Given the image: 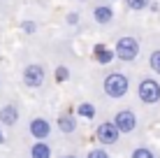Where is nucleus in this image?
<instances>
[{"mask_svg":"<svg viewBox=\"0 0 160 158\" xmlns=\"http://www.w3.org/2000/svg\"><path fill=\"white\" fill-rule=\"evenodd\" d=\"M102 91H104V95L114 98V100H121V98H125L128 91H130V77L125 72H121V70H114V72L104 74Z\"/></svg>","mask_w":160,"mask_h":158,"instance_id":"f257e3e1","label":"nucleus"},{"mask_svg":"<svg viewBox=\"0 0 160 158\" xmlns=\"http://www.w3.org/2000/svg\"><path fill=\"white\" fill-rule=\"evenodd\" d=\"M139 40L137 37H132V35H123V37H118L116 40V47H114V56L118 58V61H123V63H132V61H137V56H139Z\"/></svg>","mask_w":160,"mask_h":158,"instance_id":"f03ea898","label":"nucleus"},{"mask_svg":"<svg viewBox=\"0 0 160 158\" xmlns=\"http://www.w3.org/2000/svg\"><path fill=\"white\" fill-rule=\"evenodd\" d=\"M137 98L144 105H158L160 102V81L153 77H144L137 86Z\"/></svg>","mask_w":160,"mask_h":158,"instance_id":"7ed1b4c3","label":"nucleus"},{"mask_svg":"<svg viewBox=\"0 0 160 158\" xmlns=\"http://www.w3.org/2000/svg\"><path fill=\"white\" fill-rule=\"evenodd\" d=\"M114 123H116L118 133L121 135H130L137 130V114L135 110H130V107H123V110H118L114 114Z\"/></svg>","mask_w":160,"mask_h":158,"instance_id":"20e7f679","label":"nucleus"},{"mask_svg":"<svg viewBox=\"0 0 160 158\" xmlns=\"http://www.w3.org/2000/svg\"><path fill=\"white\" fill-rule=\"evenodd\" d=\"M118 137H121V133H118V128H116V123H114V121H102V123H98V128H95V140H98L102 146H114V144L118 142Z\"/></svg>","mask_w":160,"mask_h":158,"instance_id":"39448f33","label":"nucleus"},{"mask_svg":"<svg viewBox=\"0 0 160 158\" xmlns=\"http://www.w3.org/2000/svg\"><path fill=\"white\" fill-rule=\"evenodd\" d=\"M28 133L35 137V142H47V137L53 133V128H51V123H49V119L32 116L30 123H28Z\"/></svg>","mask_w":160,"mask_h":158,"instance_id":"423d86ee","label":"nucleus"},{"mask_svg":"<svg viewBox=\"0 0 160 158\" xmlns=\"http://www.w3.org/2000/svg\"><path fill=\"white\" fill-rule=\"evenodd\" d=\"M44 79H47V72H44V68L40 63H30L23 68V84L28 89H40L44 84Z\"/></svg>","mask_w":160,"mask_h":158,"instance_id":"0eeeda50","label":"nucleus"},{"mask_svg":"<svg viewBox=\"0 0 160 158\" xmlns=\"http://www.w3.org/2000/svg\"><path fill=\"white\" fill-rule=\"evenodd\" d=\"M0 123L7 128H12L19 123V107L16 105H2L0 107Z\"/></svg>","mask_w":160,"mask_h":158,"instance_id":"6e6552de","label":"nucleus"},{"mask_svg":"<svg viewBox=\"0 0 160 158\" xmlns=\"http://www.w3.org/2000/svg\"><path fill=\"white\" fill-rule=\"evenodd\" d=\"M56 126H58L60 133H65V135L74 133V130H77V119H74V114H72V112H60Z\"/></svg>","mask_w":160,"mask_h":158,"instance_id":"1a4fd4ad","label":"nucleus"},{"mask_svg":"<svg viewBox=\"0 0 160 158\" xmlns=\"http://www.w3.org/2000/svg\"><path fill=\"white\" fill-rule=\"evenodd\" d=\"M93 19H95V23H100V26L112 23V19H114L112 5H95V7H93Z\"/></svg>","mask_w":160,"mask_h":158,"instance_id":"9d476101","label":"nucleus"},{"mask_svg":"<svg viewBox=\"0 0 160 158\" xmlns=\"http://www.w3.org/2000/svg\"><path fill=\"white\" fill-rule=\"evenodd\" d=\"M30 158H51V146L47 142H35L30 146Z\"/></svg>","mask_w":160,"mask_h":158,"instance_id":"9b49d317","label":"nucleus"},{"mask_svg":"<svg viewBox=\"0 0 160 158\" xmlns=\"http://www.w3.org/2000/svg\"><path fill=\"white\" fill-rule=\"evenodd\" d=\"M130 158H156V154H153V149H151V146L139 144V146H135V149H132Z\"/></svg>","mask_w":160,"mask_h":158,"instance_id":"f8f14e48","label":"nucleus"},{"mask_svg":"<svg viewBox=\"0 0 160 158\" xmlns=\"http://www.w3.org/2000/svg\"><path fill=\"white\" fill-rule=\"evenodd\" d=\"M77 114H79L81 119H93V116H95V105H91V102H81V105L77 107Z\"/></svg>","mask_w":160,"mask_h":158,"instance_id":"ddd939ff","label":"nucleus"},{"mask_svg":"<svg viewBox=\"0 0 160 158\" xmlns=\"http://www.w3.org/2000/svg\"><path fill=\"white\" fill-rule=\"evenodd\" d=\"M125 7L132 9V12H144V9L151 5V0H123Z\"/></svg>","mask_w":160,"mask_h":158,"instance_id":"4468645a","label":"nucleus"},{"mask_svg":"<svg viewBox=\"0 0 160 158\" xmlns=\"http://www.w3.org/2000/svg\"><path fill=\"white\" fill-rule=\"evenodd\" d=\"M148 68L156 74H160V49H153L151 56H148Z\"/></svg>","mask_w":160,"mask_h":158,"instance_id":"2eb2a0df","label":"nucleus"},{"mask_svg":"<svg viewBox=\"0 0 160 158\" xmlns=\"http://www.w3.org/2000/svg\"><path fill=\"white\" fill-rule=\"evenodd\" d=\"M95 54H98V63H109L114 58V51H112V49H107V47H98Z\"/></svg>","mask_w":160,"mask_h":158,"instance_id":"dca6fc26","label":"nucleus"},{"mask_svg":"<svg viewBox=\"0 0 160 158\" xmlns=\"http://www.w3.org/2000/svg\"><path fill=\"white\" fill-rule=\"evenodd\" d=\"M86 158H112V156H109L107 149H102V146H95V149H88Z\"/></svg>","mask_w":160,"mask_h":158,"instance_id":"f3484780","label":"nucleus"},{"mask_svg":"<svg viewBox=\"0 0 160 158\" xmlns=\"http://www.w3.org/2000/svg\"><path fill=\"white\" fill-rule=\"evenodd\" d=\"M56 79L58 81H68L70 79V70L65 68V65H58V68H56Z\"/></svg>","mask_w":160,"mask_h":158,"instance_id":"a211bd4d","label":"nucleus"},{"mask_svg":"<svg viewBox=\"0 0 160 158\" xmlns=\"http://www.w3.org/2000/svg\"><path fill=\"white\" fill-rule=\"evenodd\" d=\"M68 23H72V26H77V23H79V14H77V12H72V14H68Z\"/></svg>","mask_w":160,"mask_h":158,"instance_id":"6ab92c4d","label":"nucleus"},{"mask_svg":"<svg viewBox=\"0 0 160 158\" xmlns=\"http://www.w3.org/2000/svg\"><path fill=\"white\" fill-rule=\"evenodd\" d=\"M5 142V133H2V123H0V144Z\"/></svg>","mask_w":160,"mask_h":158,"instance_id":"aec40b11","label":"nucleus"},{"mask_svg":"<svg viewBox=\"0 0 160 158\" xmlns=\"http://www.w3.org/2000/svg\"><path fill=\"white\" fill-rule=\"evenodd\" d=\"M63 158H79V156H74V154H68V156H63Z\"/></svg>","mask_w":160,"mask_h":158,"instance_id":"412c9836","label":"nucleus"},{"mask_svg":"<svg viewBox=\"0 0 160 158\" xmlns=\"http://www.w3.org/2000/svg\"><path fill=\"white\" fill-rule=\"evenodd\" d=\"M0 84H2V79H0Z\"/></svg>","mask_w":160,"mask_h":158,"instance_id":"4be33fe9","label":"nucleus"}]
</instances>
